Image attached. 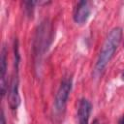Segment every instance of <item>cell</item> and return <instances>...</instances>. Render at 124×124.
Masks as SVG:
<instances>
[{
	"instance_id": "9",
	"label": "cell",
	"mask_w": 124,
	"mask_h": 124,
	"mask_svg": "<svg viewBox=\"0 0 124 124\" xmlns=\"http://www.w3.org/2000/svg\"><path fill=\"white\" fill-rule=\"evenodd\" d=\"M118 124H124V114H123V115H122V117L119 119Z\"/></svg>"
},
{
	"instance_id": "7",
	"label": "cell",
	"mask_w": 124,
	"mask_h": 124,
	"mask_svg": "<svg viewBox=\"0 0 124 124\" xmlns=\"http://www.w3.org/2000/svg\"><path fill=\"white\" fill-rule=\"evenodd\" d=\"M1 95L2 97L5 95L7 90V79H6V72H7V55L5 46L2 47L1 50Z\"/></svg>"
},
{
	"instance_id": "8",
	"label": "cell",
	"mask_w": 124,
	"mask_h": 124,
	"mask_svg": "<svg viewBox=\"0 0 124 124\" xmlns=\"http://www.w3.org/2000/svg\"><path fill=\"white\" fill-rule=\"evenodd\" d=\"M0 124H6V121H5V116H4L3 111L1 112V122H0Z\"/></svg>"
},
{
	"instance_id": "11",
	"label": "cell",
	"mask_w": 124,
	"mask_h": 124,
	"mask_svg": "<svg viewBox=\"0 0 124 124\" xmlns=\"http://www.w3.org/2000/svg\"><path fill=\"white\" fill-rule=\"evenodd\" d=\"M122 78L124 79V71H123V73H122Z\"/></svg>"
},
{
	"instance_id": "4",
	"label": "cell",
	"mask_w": 124,
	"mask_h": 124,
	"mask_svg": "<svg viewBox=\"0 0 124 124\" xmlns=\"http://www.w3.org/2000/svg\"><path fill=\"white\" fill-rule=\"evenodd\" d=\"M48 39V24L47 22H43L40 27L39 30L37 32V45H35V49H37L36 55H42V53H44L48 46V44L46 43Z\"/></svg>"
},
{
	"instance_id": "2",
	"label": "cell",
	"mask_w": 124,
	"mask_h": 124,
	"mask_svg": "<svg viewBox=\"0 0 124 124\" xmlns=\"http://www.w3.org/2000/svg\"><path fill=\"white\" fill-rule=\"evenodd\" d=\"M15 49V61H14V73L11 79V84L9 88V104L11 108L16 109L20 102L19 94H18V63H19V53H18V46L17 41L15 42L14 46Z\"/></svg>"
},
{
	"instance_id": "3",
	"label": "cell",
	"mask_w": 124,
	"mask_h": 124,
	"mask_svg": "<svg viewBox=\"0 0 124 124\" xmlns=\"http://www.w3.org/2000/svg\"><path fill=\"white\" fill-rule=\"evenodd\" d=\"M72 84L73 81L71 77H65L61 80L60 86L57 90L54 100V109L56 113H61L64 111L67 105V101L69 99L70 92L72 90Z\"/></svg>"
},
{
	"instance_id": "1",
	"label": "cell",
	"mask_w": 124,
	"mask_h": 124,
	"mask_svg": "<svg viewBox=\"0 0 124 124\" xmlns=\"http://www.w3.org/2000/svg\"><path fill=\"white\" fill-rule=\"evenodd\" d=\"M122 38V30L119 27L113 28L108 35L102 49L100 51V54L98 56L94 74L95 75H101L104 70L106 69L107 65L109 63L111 58L113 57Z\"/></svg>"
},
{
	"instance_id": "6",
	"label": "cell",
	"mask_w": 124,
	"mask_h": 124,
	"mask_svg": "<svg viewBox=\"0 0 124 124\" xmlns=\"http://www.w3.org/2000/svg\"><path fill=\"white\" fill-rule=\"evenodd\" d=\"M91 112V104L90 102L82 98L78 103V124H88L89 117Z\"/></svg>"
},
{
	"instance_id": "5",
	"label": "cell",
	"mask_w": 124,
	"mask_h": 124,
	"mask_svg": "<svg viewBox=\"0 0 124 124\" xmlns=\"http://www.w3.org/2000/svg\"><path fill=\"white\" fill-rule=\"evenodd\" d=\"M90 16V7L87 1H79L74 11V20L78 24L84 23Z\"/></svg>"
},
{
	"instance_id": "10",
	"label": "cell",
	"mask_w": 124,
	"mask_h": 124,
	"mask_svg": "<svg viewBox=\"0 0 124 124\" xmlns=\"http://www.w3.org/2000/svg\"><path fill=\"white\" fill-rule=\"evenodd\" d=\"M92 124H101V123H100V122H99V121H98V120H94V121H93V123H92Z\"/></svg>"
}]
</instances>
